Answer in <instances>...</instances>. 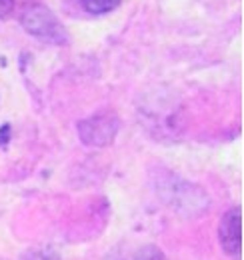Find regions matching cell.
<instances>
[{"mask_svg":"<svg viewBox=\"0 0 244 260\" xmlns=\"http://www.w3.org/2000/svg\"><path fill=\"white\" fill-rule=\"evenodd\" d=\"M218 242L228 256H240L242 252V210L234 206L224 212L218 226Z\"/></svg>","mask_w":244,"mask_h":260,"instance_id":"2","label":"cell"},{"mask_svg":"<svg viewBox=\"0 0 244 260\" xmlns=\"http://www.w3.org/2000/svg\"><path fill=\"white\" fill-rule=\"evenodd\" d=\"M20 22H22L24 30L38 40H44L50 44H66L68 42L66 28L54 16V12L42 2H26L22 6Z\"/></svg>","mask_w":244,"mask_h":260,"instance_id":"1","label":"cell"},{"mask_svg":"<svg viewBox=\"0 0 244 260\" xmlns=\"http://www.w3.org/2000/svg\"><path fill=\"white\" fill-rule=\"evenodd\" d=\"M116 260H122V258H116Z\"/></svg>","mask_w":244,"mask_h":260,"instance_id":"8","label":"cell"},{"mask_svg":"<svg viewBox=\"0 0 244 260\" xmlns=\"http://www.w3.org/2000/svg\"><path fill=\"white\" fill-rule=\"evenodd\" d=\"M22 260H60V254L54 248L44 246V248H30L22 256Z\"/></svg>","mask_w":244,"mask_h":260,"instance_id":"5","label":"cell"},{"mask_svg":"<svg viewBox=\"0 0 244 260\" xmlns=\"http://www.w3.org/2000/svg\"><path fill=\"white\" fill-rule=\"evenodd\" d=\"M116 130H118V120L112 114H96L78 124L82 142L92 144V146H102V144L112 142Z\"/></svg>","mask_w":244,"mask_h":260,"instance_id":"3","label":"cell"},{"mask_svg":"<svg viewBox=\"0 0 244 260\" xmlns=\"http://www.w3.org/2000/svg\"><path fill=\"white\" fill-rule=\"evenodd\" d=\"M138 260H166L162 256V252L158 250V248H154V246H146L140 254H138Z\"/></svg>","mask_w":244,"mask_h":260,"instance_id":"6","label":"cell"},{"mask_svg":"<svg viewBox=\"0 0 244 260\" xmlns=\"http://www.w3.org/2000/svg\"><path fill=\"white\" fill-rule=\"evenodd\" d=\"M14 8V0H0V18L8 16Z\"/></svg>","mask_w":244,"mask_h":260,"instance_id":"7","label":"cell"},{"mask_svg":"<svg viewBox=\"0 0 244 260\" xmlns=\"http://www.w3.org/2000/svg\"><path fill=\"white\" fill-rule=\"evenodd\" d=\"M82 2V6L92 12V14H104V12H110V10H114L118 4H120V0H80Z\"/></svg>","mask_w":244,"mask_h":260,"instance_id":"4","label":"cell"}]
</instances>
